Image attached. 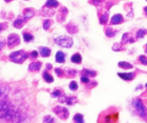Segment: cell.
I'll return each instance as SVG.
<instances>
[{
    "instance_id": "cell-1",
    "label": "cell",
    "mask_w": 147,
    "mask_h": 123,
    "mask_svg": "<svg viewBox=\"0 0 147 123\" xmlns=\"http://www.w3.org/2000/svg\"><path fill=\"white\" fill-rule=\"evenodd\" d=\"M11 86L5 83L0 84V120L6 122H24L30 119L23 110L21 102L15 100L16 95L11 99Z\"/></svg>"
},
{
    "instance_id": "cell-2",
    "label": "cell",
    "mask_w": 147,
    "mask_h": 123,
    "mask_svg": "<svg viewBox=\"0 0 147 123\" xmlns=\"http://www.w3.org/2000/svg\"><path fill=\"white\" fill-rule=\"evenodd\" d=\"M131 106L134 112L143 120H147V107L144 105L140 98H135L131 101Z\"/></svg>"
},
{
    "instance_id": "cell-3",
    "label": "cell",
    "mask_w": 147,
    "mask_h": 123,
    "mask_svg": "<svg viewBox=\"0 0 147 123\" xmlns=\"http://www.w3.org/2000/svg\"><path fill=\"white\" fill-rule=\"evenodd\" d=\"M30 57V54L26 53L25 51L23 50H20V51H16V52H13L9 54V60L14 63H17V64H21L23 63L27 58Z\"/></svg>"
},
{
    "instance_id": "cell-4",
    "label": "cell",
    "mask_w": 147,
    "mask_h": 123,
    "mask_svg": "<svg viewBox=\"0 0 147 123\" xmlns=\"http://www.w3.org/2000/svg\"><path fill=\"white\" fill-rule=\"evenodd\" d=\"M54 42L57 45H59L61 47H65V48H71L74 45L73 38H71L68 36H59L54 39Z\"/></svg>"
},
{
    "instance_id": "cell-5",
    "label": "cell",
    "mask_w": 147,
    "mask_h": 123,
    "mask_svg": "<svg viewBox=\"0 0 147 123\" xmlns=\"http://www.w3.org/2000/svg\"><path fill=\"white\" fill-rule=\"evenodd\" d=\"M54 113L61 119V120H66L68 117H70V112L66 107L64 106H61V105H58L54 109Z\"/></svg>"
},
{
    "instance_id": "cell-6",
    "label": "cell",
    "mask_w": 147,
    "mask_h": 123,
    "mask_svg": "<svg viewBox=\"0 0 147 123\" xmlns=\"http://www.w3.org/2000/svg\"><path fill=\"white\" fill-rule=\"evenodd\" d=\"M6 43H7V46L9 48H13V47L19 45L20 44V37H19V35L14 34V33L13 34H9L8 37H7Z\"/></svg>"
},
{
    "instance_id": "cell-7",
    "label": "cell",
    "mask_w": 147,
    "mask_h": 123,
    "mask_svg": "<svg viewBox=\"0 0 147 123\" xmlns=\"http://www.w3.org/2000/svg\"><path fill=\"white\" fill-rule=\"evenodd\" d=\"M67 13H68V9H67L65 6H62V7L59 9L58 14H57V20H58L59 22H63V21L65 20L66 16H67Z\"/></svg>"
},
{
    "instance_id": "cell-8",
    "label": "cell",
    "mask_w": 147,
    "mask_h": 123,
    "mask_svg": "<svg viewBox=\"0 0 147 123\" xmlns=\"http://www.w3.org/2000/svg\"><path fill=\"white\" fill-rule=\"evenodd\" d=\"M25 22H26V19L23 16H18L15 19V21L13 22V25L16 28H22V26L25 24Z\"/></svg>"
},
{
    "instance_id": "cell-9",
    "label": "cell",
    "mask_w": 147,
    "mask_h": 123,
    "mask_svg": "<svg viewBox=\"0 0 147 123\" xmlns=\"http://www.w3.org/2000/svg\"><path fill=\"white\" fill-rule=\"evenodd\" d=\"M35 14H36L35 9H34V8H31V7H28V8H25V9L23 11V13H22V16H23V17H24L26 20H28V19L33 18V17L35 16Z\"/></svg>"
},
{
    "instance_id": "cell-10",
    "label": "cell",
    "mask_w": 147,
    "mask_h": 123,
    "mask_svg": "<svg viewBox=\"0 0 147 123\" xmlns=\"http://www.w3.org/2000/svg\"><path fill=\"white\" fill-rule=\"evenodd\" d=\"M41 15L46 16V17H52V16L55 15V11H54V8L47 7V6L44 5V6L42 7V9H41Z\"/></svg>"
},
{
    "instance_id": "cell-11",
    "label": "cell",
    "mask_w": 147,
    "mask_h": 123,
    "mask_svg": "<svg viewBox=\"0 0 147 123\" xmlns=\"http://www.w3.org/2000/svg\"><path fill=\"white\" fill-rule=\"evenodd\" d=\"M123 21H124V18H123V16H122V15H120V14H117V15H114V16L111 17L110 23H111L112 25H117V24H120V23H122Z\"/></svg>"
},
{
    "instance_id": "cell-12",
    "label": "cell",
    "mask_w": 147,
    "mask_h": 123,
    "mask_svg": "<svg viewBox=\"0 0 147 123\" xmlns=\"http://www.w3.org/2000/svg\"><path fill=\"white\" fill-rule=\"evenodd\" d=\"M118 76L125 81H130L135 78L136 74L135 73H118Z\"/></svg>"
},
{
    "instance_id": "cell-13",
    "label": "cell",
    "mask_w": 147,
    "mask_h": 123,
    "mask_svg": "<svg viewBox=\"0 0 147 123\" xmlns=\"http://www.w3.org/2000/svg\"><path fill=\"white\" fill-rule=\"evenodd\" d=\"M42 66V63L40 61H36V62H32L30 65H28V71L30 72H38L40 71Z\"/></svg>"
},
{
    "instance_id": "cell-14",
    "label": "cell",
    "mask_w": 147,
    "mask_h": 123,
    "mask_svg": "<svg viewBox=\"0 0 147 123\" xmlns=\"http://www.w3.org/2000/svg\"><path fill=\"white\" fill-rule=\"evenodd\" d=\"M51 53H52L51 48H48V47H46V46H40V47H39V54H40L42 57H44V58L50 57Z\"/></svg>"
},
{
    "instance_id": "cell-15",
    "label": "cell",
    "mask_w": 147,
    "mask_h": 123,
    "mask_svg": "<svg viewBox=\"0 0 147 123\" xmlns=\"http://www.w3.org/2000/svg\"><path fill=\"white\" fill-rule=\"evenodd\" d=\"M105 35L108 37V38H112V37H115L117 34H118V31H116V29H114V28H111V27H109V26H107V27H105Z\"/></svg>"
},
{
    "instance_id": "cell-16",
    "label": "cell",
    "mask_w": 147,
    "mask_h": 123,
    "mask_svg": "<svg viewBox=\"0 0 147 123\" xmlns=\"http://www.w3.org/2000/svg\"><path fill=\"white\" fill-rule=\"evenodd\" d=\"M121 42H122L123 44H126V43H134V42H135V39H131L129 33H125V34L122 36V41H121Z\"/></svg>"
},
{
    "instance_id": "cell-17",
    "label": "cell",
    "mask_w": 147,
    "mask_h": 123,
    "mask_svg": "<svg viewBox=\"0 0 147 123\" xmlns=\"http://www.w3.org/2000/svg\"><path fill=\"white\" fill-rule=\"evenodd\" d=\"M56 61L58 63H64L65 62V54L61 51H58L56 54Z\"/></svg>"
},
{
    "instance_id": "cell-18",
    "label": "cell",
    "mask_w": 147,
    "mask_h": 123,
    "mask_svg": "<svg viewBox=\"0 0 147 123\" xmlns=\"http://www.w3.org/2000/svg\"><path fill=\"white\" fill-rule=\"evenodd\" d=\"M66 29H67V32L70 34H76V33H78V26L75 23H73V22H70L66 25Z\"/></svg>"
},
{
    "instance_id": "cell-19",
    "label": "cell",
    "mask_w": 147,
    "mask_h": 123,
    "mask_svg": "<svg viewBox=\"0 0 147 123\" xmlns=\"http://www.w3.org/2000/svg\"><path fill=\"white\" fill-rule=\"evenodd\" d=\"M79 100L76 96H66V100H65V103L68 104V105H74L76 103H78Z\"/></svg>"
},
{
    "instance_id": "cell-20",
    "label": "cell",
    "mask_w": 147,
    "mask_h": 123,
    "mask_svg": "<svg viewBox=\"0 0 147 123\" xmlns=\"http://www.w3.org/2000/svg\"><path fill=\"white\" fill-rule=\"evenodd\" d=\"M118 66L121 67V68H124V70H130V68L134 67L133 64L129 63V62H127V61H120L118 63Z\"/></svg>"
},
{
    "instance_id": "cell-21",
    "label": "cell",
    "mask_w": 147,
    "mask_h": 123,
    "mask_svg": "<svg viewBox=\"0 0 147 123\" xmlns=\"http://www.w3.org/2000/svg\"><path fill=\"white\" fill-rule=\"evenodd\" d=\"M42 77H43V79H44L47 83H53V82H54V77H53L47 71H45V72L42 74Z\"/></svg>"
},
{
    "instance_id": "cell-22",
    "label": "cell",
    "mask_w": 147,
    "mask_h": 123,
    "mask_svg": "<svg viewBox=\"0 0 147 123\" xmlns=\"http://www.w3.org/2000/svg\"><path fill=\"white\" fill-rule=\"evenodd\" d=\"M45 6H47V7H52V8H56V7H58L59 6V2L57 1V0H46V2H45V4H44Z\"/></svg>"
},
{
    "instance_id": "cell-23",
    "label": "cell",
    "mask_w": 147,
    "mask_h": 123,
    "mask_svg": "<svg viewBox=\"0 0 147 123\" xmlns=\"http://www.w3.org/2000/svg\"><path fill=\"white\" fill-rule=\"evenodd\" d=\"M71 60H72V62L74 63H76V64H80L81 62H82V57H81V55L80 54H74L73 56H72V58H71Z\"/></svg>"
},
{
    "instance_id": "cell-24",
    "label": "cell",
    "mask_w": 147,
    "mask_h": 123,
    "mask_svg": "<svg viewBox=\"0 0 147 123\" xmlns=\"http://www.w3.org/2000/svg\"><path fill=\"white\" fill-rule=\"evenodd\" d=\"M81 73H82V75H85V76H88V77H95V76H97V72L96 71H91V70L84 68Z\"/></svg>"
},
{
    "instance_id": "cell-25",
    "label": "cell",
    "mask_w": 147,
    "mask_h": 123,
    "mask_svg": "<svg viewBox=\"0 0 147 123\" xmlns=\"http://www.w3.org/2000/svg\"><path fill=\"white\" fill-rule=\"evenodd\" d=\"M147 34V29L145 28H141V29H138L137 33H136V38L137 39H142L144 38V36Z\"/></svg>"
},
{
    "instance_id": "cell-26",
    "label": "cell",
    "mask_w": 147,
    "mask_h": 123,
    "mask_svg": "<svg viewBox=\"0 0 147 123\" xmlns=\"http://www.w3.org/2000/svg\"><path fill=\"white\" fill-rule=\"evenodd\" d=\"M52 23H53V21H52L51 19H45V20H43V23H42L43 29H44V31H48L50 27H51V25H52Z\"/></svg>"
},
{
    "instance_id": "cell-27",
    "label": "cell",
    "mask_w": 147,
    "mask_h": 123,
    "mask_svg": "<svg viewBox=\"0 0 147 123\" xmlns=\"http://www.w3.org/2000/svg\"><path fill=\"white\" fill-rule=\"evenodd\" d=\"M23 40H24L25 42H31V41L34 40V36H33L31 33L24 32V33H23Z\"/></svg>"
},
{
    "instance_id": "cell-28",
    "label": "cell",
    "mask_w": 147,
    "mask_h": 123,
    "mask_svg": "<svg viewBox=\"0 0 147 123\" xmlns=\"http://www.w3.org/2000/svg\"><path fill=\"white\" fill-rule=\"evenodd\" d=\"M74 122L77 123H83L84 122V117L82 114H76L74 116Z\"/></svg>"
},
{
    "instance_id": "cell-29",
    "label": "cell",
    "mask_w": 147,
    "mask_h": 123,
    "mask_svg": "<svg viewBox=\"0 0 147 123\" xmlns=\"http://www.w3.org/2000/svg\"><path fill=\"white\" fill-rule=\"evenodd\" d=\"M122 44H123L122 42H121V43H115V44L112 45V51H115V52H121V51H124L125 47H123Z\"/></svg>"
},
{
    "instance_id": "cell-30",
    "label": "cell",
    "mask_w": 147,
    "mask_h": 123,
    "mask_svg": "<svg viewBox=\"0 0 147 123\" xmlns=\"http://www.w3.org/2000/svg\"><path fill=\"white\" fill-rule=\"evenodd\" d=\"M107 21H108V13L105 12L103 15L100 16V23L101 24H105Z\"/></svg>"
},
{
    "instance_id": "cell-31",
    "label": "cell",
    "mask_w": 147,
    "mask_h": 123,
    "mask_svg": "<svg viewBox=\"0 0 147 123\" xmlns=\"http://www.w3.org/2000/svg\"><path fill=\"white\" fill-rule=\"evenodd\" d=\"M64 73H65V75H66L67 77H75V76L77 75V71L74 70V68H67Z\"/></svg>"
},
{
    "instance_id": "cell-32",
    "label": "cell",
    "mask_w": 147,
    "mask_h": 123,
    "mask_svg": "<svg viewBox=\"0 0 147 123\" xmlns=\"http://www.w3.org/2000/svg\"><path fill=\"white\" fill-rule=\"evenodd\" d=\"M43 122H45V123H54V122H56V119H55L54 117H52V116L47 115V116L43 117Z\"/></svg>"
},
{
    "instance_id": "cell-33",
    "label": "cell",
    "mask_w": 147,
    "mask_h": 123,
    "mask_svg": "<svg viewBox=\"0 0 147 123\" xmlns=\"http://www.w3.org/2000/svg\"><path fill=\"white\" fill-rule=\"evenodd\" d=\"M61 95H63V92L62 91H60V90H55L54 92H52V97H54V98H59Z\"/></svg>"
},
{
    "instance_id": "cell-34",
    "label": "cell",
    "mask_w": 147,
    "mask_h": 123,
    "mask_svg": "<svg viewBox=\"0 0 147 123\" xmlns=\"http://www.w3.org/2000/svg\"><path fill=\"white\" fill-rule=\"evenodd\" d=\"M78 83L76 82V81H72L71 83H70V90L71 91H77L78 90Z\"/></svg>"
},
{
    "instance_id": "cell-35",
    "label": "cell",
    "mask_w": 147,
    "mask_h": 123,
    "mask_svg": "<svg viewBox=\"0 0 147 123\" xmlns=\"http://www.w3.org/2000/svg\"><path fill=\"white\" fill-rule=\"evenodd\" d=\"M139 61L143 64V65H147V57L146 56H144V55H141L140 57H139Z\"/></svg>"
},
{
    "instance_id": "cell-36",
    "label": "cell",
    "mask_w": 147,
    "mask_h": 123,
    "mask_svg": "<svg viewBox=\"0 0 147 123\" xmlns=\"http://www.w3.org/2000/svg\"><path fill=\"white\" fill-rule=\"evenodd\" d=\"M55 72H56V74H57L58 77H63V75L65 74L64 71L61 70V68H55Z\"/></svg>"
},
{
    "instance_id": "cell-37",
    "label": "cell",
    "mask_w": 147,
    "mask_h": 123,
    "mask_svg": "<svg viewBox=\"0 0 147 123\" xmlns=\"http://www.w3.org/2000/svg\"><path fill=\"white\" fill-rule=\"evenodd\" d=\"M81 81H82L83 83H86V84L90 82L89 77H88V76H85V75H82V77H81Z\"/></svg>"
},
{
    "instance_id": "cell-38",
    "label": "cell",
    "mask_w": 147,
    "mask_h": 123,
    "mask_svg": "<svg viewBox=\"0 0 147 123\" xmlns=\"http://www.w3.org/2000/svg\"><path fill=\"white\" fill-rule=\"evenodd\" d=\"M104 0H89V3L92 5H99L100 3H102Z\"/></svg>"
},
{
    "instance_id": "cell-39",
    "label": "cell",
    "mask_w": 147,
    "mask_h": 123,
    "mask_svg": "<svg viewBox=\"0 0 147 123\" xmlns=\"http://www.w3.org/2000/svg\"><path fill=\"white\" fill-rule=\"evenodd\" d=\"M32 59H35V58H37L38 57V52L37 51H33L32 53H31V56H30Z\"/></svg>"
},
{
    "instance_id": "cell-40",
    "label": "cell",
    "mask_w": 147,
    "mask_h": 123,
    "mask_svg": "<svg viewBox=\"0 0 147 123\" xmlns=\"http://www.w3.org/2000/svg\"><path fill=\"white\" fill-rule=\"evenodd\" d=\"M5 43H6V41H5L3 38H1V39H0V51H2V48H3L4 45H5Z\"/></svg>"
},
{
    "instance_id": "cell-41",
    "label": "cell",
    "mask_w": 147,
    "mask_h": 123,
    "mask_svg": "<svg viewBox=\"0 0 147 123\" xmlns=\"http://www.w3.org/2000/svg\"><path fill=\"white\" fill-rule=\"evenodd\" d=\"M6 27H7V24H6L5 22H3V23H0V32L4 31Z\"/></svg>"
},
{
    "instance_id": "cell-42",
    "label": "cell",
    "mask_w": 147,
    "mask_h": 123,
    "mask_svg": "<svg viewBox=\"0 0 147 123\" xmlns=\"http://www.w3.org/2000/svg\"><path fill=\"white\" fill-rule=\"evenodd\" d=\"M52 67H53V66H52V64H51V63H47V64H46V71L51 70Z\"/></svg>"
},
{
    "instance_id": "cell-43",
    "label": "cell",
    "mask_w": 147,
    "mask_h": 123,
    "mask_svg": "<svg viewBox=\"0 0 147 123\" xmlns=\"http://www.w3.org/2000/svg\"><path fill=\"white\" fill-rule=\"evenodd\" d=\"M144 51H145V53L147 54V43L145 44V45H144Z\"/></svg>"
},
{
    "instance_id": "cell-44",
    "label": "cell",
    "mask_w": 147,
    "mask_h": 123,
    "mask_svg": "<svg viewBox=\"0 0 147 123\" xmlns=\"http://www.w3.org/2000/svg\"><path fill=\"white\" fill-rule=\"evenodd\" d=\"M144 13H145V15L147 16V6H145V7H144Z\"/></svg>"
},
{
    "instance_id": "cell-45",
    "label": "cell",
    "mask_w": 147,
    "mask_h": 123,
    "mask_svg": "<svg viewBox=\"0 0 147 123\" xmlns=\"http://www.w3.org/2000/svg\"><path fill=\"white\" fill-rule=\"evenodd\" d=\"M5 2H11V1H13V0H4Z\"/></svg>"
},
{
    "instance_id": "cell-46",
    "label": "cell",
    "mask_w": 147,
    "mask_h": 123,
    "mask_svg": "<svg viewBox=\"0 0 147 123\" xmlns=\"http://www.w3.org/2000/svg\"><path fill=\"white\" fill-rule=\"evenodd\" d=\"M145 86H146V87H147V83H146V85H145Z\"/></svg>"
}]
</instances>
